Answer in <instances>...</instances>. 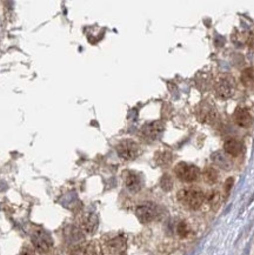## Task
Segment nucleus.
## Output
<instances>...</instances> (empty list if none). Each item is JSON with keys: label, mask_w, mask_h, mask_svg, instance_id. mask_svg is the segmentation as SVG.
Returning a JSON list of instances; mask_svg holds the SVG:
<instances>
[{"label": "nucleus", "mask_w": 254, "mask_h": 255, "mask_svg": "<svg viewBox=\"0 0 254 255\" xmlns=\"http://www.w3.org/2000/svg\"><path fill=\"white\" fill-rule=\"evenodd\" d=\"M70 255H98L97 248L92 244L79 245L76 248H73Z\"/></svg>", "instance_id": "nucleus-14"}, {"label": "nucleus", "mask_w": 254, "mask_h": 255, "mask_svg": "<svg viewBox=\"0 0 254 255\" xmlns=\"http://www.w3.org/2000/svg\"><path fill=\"white\" fill-rule=\"evenodd\" d=\"M234 90H236V83H234L233 77H231L230 74H221L214 84L216 96L223 100L232 97Z\"/></svg>", "instance_id": "nucleus-2"}, {"label": "nucleus", "mask_w": 254, "mask_h": 255, "mask_svg": "<svg viewBox=\"0 0 254 255\" xmlns=\"http://www.w3.org/2000/svg\"><path fill=\"white\" fill-rule=\"evenodd\" d=\"M136 217H138L139 221L142 224H148L158 218L159 208L158 206L153 202H145V204L138 206L135 211Z\"/></svg>", "instance_id": "nucleus-6"}, {"label": "nucleus", "mask_w": 254, "mask_h": 255, "mask_svg": "<svg viewBox=\"0 0 254 255\" xmlns=\"http://www.w3.org/2000/svg\"><path fill=\"white\" fill-rule=\"evenodd\" d=\"M126 239L123 235H117L107 241V250L112 254H122L126 250Z\"/></svg>", "instance_id": "nucleus-9"}, {"label": "nucleus", "mask_w": 254, "mask_h": 255, "mask_svg": "<svg viewBox=\"0 0 254 255\" xmlns=\"http://www.w3.org/2000/svg\"><path fill=\"white\" fill-rule=\"evenodd\" d=\"M213 161L216 162L219 167H223L225 169L229 168L231 165L229 159H227V156L221 154V153H216V154H213Z\"/></svg>", "instance_id": "nucleus-16"}, {"label": "nucleus", "mask_w": 254, "mask_h": 255, "mask_svg": "<svg viewBox=\"0 0 254 255\" xmlns=\"http://www.w3.org/2000/svg\"><path fill=\"white\" fill-rule=\"evenodd\" d=\"M20 255H35V253H34L33 250H31V248L26 247V248H24V250L21 251Z\"/></svg>", "instance_id": "nucleus-19"}, {"label": "nucleus", "mask_w": 254, "mask_h": 255, "mask_svg": "<svg viewBox=\"0 0 254 255\" xmlns=\"http://www.w3.org/2000/svg\"><path fill=\"white\" fill-rule=\"evenodd\" d=\"M80 226L87 233H93L98 227V218L96 214L87 213L80 219Z\"/></svg>", "instance_id": "nucleus-12"}, {"label": "nucleus", "mask_w": 254, "mask_h": 255, "mask_svg": "<svg viewBox=\"0 0 254 255\" xmlns=\"http://www.w3.org/2000/svg\"><path fill=\"white\" fill-rule=\"evenodd\" d=\"M175 175L184 182H193L199 178L200 171L197 166L187 162H180L174 168Z\"/></svg>", "instance_id": "nucleus-3"}, {"label": "nucleus", "mask_w": 254, "mask_h": 255, "mask_svg": "<svg viewBox=\"0 0 254 255\" xmlns=\"http://www.w3.org/2000/svg\"><path fill=\"white\" fill-rule=\"evenodd\" d=\"M233 119L238 126L244 127V128L249 127L252 123V117L249 111L245 109H237L233 114Z\"/></svg>", "instance_id": "nucleus-11"}, {"label": "nucleus", "mask_w": 254, "mask_h": 255, "mask_svg": "<svg viewBox=\"0 0 254 255\" xmlns=\"http://www.w3.org/2000/svg\"><path fill=\"white\" fill-rule=\"evenodd\" d=\"M178 232H179V235H181V237H185V235H187L188 230H187L186 224H184V222H181V224H179Z\"/></svg>", "instance_id": "nucleus-18"}, {"label": "nucleus", "mask_w": 254, "mask_h": 255, "mask_svg": "<svg viewBox=\"0 0 254 255\" xmlns=\"http://www.w3.org/2000/svg\"><path fill=\"white\" fill-rule=\"evenodd\" d=\"M172 185H173V182H172V179L169 178V176L166 174L164 178L161 179V187L165 189V191H169V189L172 188Z\"/></svg>", "instance_id": "nucleus-17"}, {"label": "nucleus", "mask_w": 254, "mask_h": 255, "mask_svg": "<svg viewBox=\"0 0 254 255\" xmlns=\"http://www.w3.org/2000/svg\"><path fill=\"white\" fill-rule=\"evenodd\" d=\"M198 117H199L200 120L206 123H211L213 120H216L217 113H216V109H214L213 105L208 104V103H204L199 106V113H198Z\"/></svg>", "instance_id": "nucleus-10"}, {"label": "nucleus", "mask_w": 254, "mask_h": 255, "mask_svg": "<svg viewBox=\"0 0 254 255\" xmlns=\"http://www.w3.org/2000/svg\"><path fill=\"white\" fill-rule=\"evenodd\" d=\"M224 149H225V152H226L227 155L238 156L240 153H242L243 146H242V143H240L239 141H237V140L231 139V140H229V141L225 142Z\"/></svg>", "instance_id": "nucleus-13"}, {"label": "nucleus", "mask_w": 254, "mask_h": 255, "mask_svg": "<svg viewBox=\"0 0 254 255\" xmlns=\"http://www.w3.org/2000/svg\"><path fill=\"white\" fill-rule=\"evenodd\" d=\"M124 182L126 188L132 193H138L142 188V178L139 173L133 171H125L123 173Z\"/></svg>", "instance_id": "nucleus-7"}, {"label": "nucleus", "mask_w": 254, "mask_h": 255, "mask_svg": "<svg viewBox=\"0 0 254 255\" xmlns=\"http://www.w3.org/2000/svg\"><path fill=\"white\" fill-rule=\"evenodd\" d=\"M165 129V124L160 122H153L149 124H146V125L142 127V135L145 136L146 140H149V141H153V140L159 139V136L161 135L162 132Z\"/></svg>", "instance_id": "nucleus-8"}, {"label": "nucleus", "mask_w": 254, "mask_h": 255, "mask_svg": "<svg viewBox=\"0 0 254 255\" xmlns=\"http://www.w3.org/2000/svg\"><path fill=\"white\" fill-rule=\"evenodd\" d=\"M32 244L35 250L40 253H45V252H48L53 247V240H52V237L47 233L46 231L41 230V228H38L33 232L32 234Z\"/></svg>", "instance_id": "nucleus-4"}, {"label": "nucleus", "mask_w": 254, "mask_h": 255, "mask_svg": "<svg viewBox=\"0 0 254 255\" xmlns=\"http://www.w3.org/2000/svg\"><path fill=\"white\" fill-rule=\"evenodd\" d=\"M232 184H233V179H229L226 181V184H225V191H226V193L230 192L231 187H232Z\"/></svg>", "instance_id": "nucleus-20"}, {"label": "nucleus", "mask_w": 254, "mask_h": 255, "mask_svg": "<svg viewBox=\"0 0 254 255\" xmlns=\"http://www.w3.org/2000/svg\"><path fill=\"white\" fill-rule=\"evenodd\" d=\"M178 200L188 209H198L205 201V194L199 189L185 188L178 193Z\"/></svg>", "instance_id": "nucleus-1"}, {"label": "nucleus", "mask_w": 254, "mask_h": 255, "mask_svg": "<svg viewBox=\"0 0 254 255\" xmlns=\"http://www.w3.org/2000/svg\"><path fill=\"white\" fill-rule=\"evenodd\" d=\"M117 153L124 160H134L140 154V146L133 140H124L117 145Z\"/></svg>", "instance_id": "nucleus-5"}, {"label": "nucleus", "mask_w": 254, "mask_h": 255, "mask_svg": "<svg viewBox=\"0 0 254 255\" xmlns=\"http://www.w3.org/2000/svg\"><path fill=\"white\" fill-rule=\"evenodd\" d=\"M204 180L207 184H216L218 181V172L214 168H206L204 171Z\"/></svg>", "instance_id": "nucleus-15"}]
</instances>
